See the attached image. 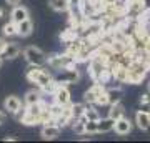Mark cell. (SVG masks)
I'll list each match as a JSON object with an SVG mask.
<instances>
[{
  "label": "cell",
  "instance_id": "obj_1",
  "mask_svg": "<svg viewBox=\"0 0 150 143\" xmlns=\"http://www.w3.org/2000/svg\"><path fill=\"white\" fill-rule=\"evenodd\" d=\"M27 80L30 83L37 85L38 88L48 92V93H54L57 88V83L54 82V77L50 73H47L42 67H32L27 72Z\"/></svg>",
  "mask_w": 150,
  "mask_h": 143
},
{
  "label": "cell",
  "instance_id": "obj_2",
  "mask_svg": "<svg viewBox=\"0 0 150 143\" xmlns=\"http://www.w3.org/2000/svg\"><path fill=\"white\" fill-rule=\"evenodd\" d=\"M43 101H38V103H33V105H27V108L22 111H18L17 115L20 118V122L23 125H37L40 123V113H42V108H43Z\"/></svg>",
  "mask_w": 150,
  "mask_h": 143
},
{
  "label": "cell",
  "instance_id": "obj_3",
  "mask_svg": "<svg viewBox=\"0 0 150 143\" xmlns=\"http://www.w3.org/2000/svg\"><path fill=\"white\" fill-rule=\"evenodd\" d=\"M23 57L27 60V63L32 65V67H43L48 62L47 53L43 52L42 48L35 47V45H30V47L25 48L23 50Z\"/></svg>",
  "mask_w": 150,
  "mask_h": 143
},
{
  "label": "cell",
  "instance_id": "obj_4",
  "mask_svg": "<svg viewBox=\"0 0 150 143\" xmlns=\"http://www.w3.org/2000/svg\"><path fill=\"white\" fill-rule=\"evenodd\" d=\"M80 80V72L74 67H69V68L59 70V73L54 77V82L57 85H70V83H77Z\"/></svg>",
  "mask_w": 150,
  "mask_h": 143
},
{
  "label": "cell",
  "instance_id": "obj_5",
  "mask_svg": "<svg viewBox=\"0 0 150 143\" xmlns=\"http://www.w3.org/2000/svg\"><path fill=\"white\" fill-rule=\"evenodd\" d=\"M147 12L144 10L142 0H125V17L127 20L137 22L145 15Z\"/></svg>",
  "mask_w": 150,
  "mask_h": 143
},
{
  "label": "cell",
  "instance_id": "obj_6",
  "mask_svg": "<svg viewBox=\"0 0 150 143\" xmlns=\"http://www.w3.org/2000/svg\"><path fill=\"white\" fill-rule=\"evenodd\" d=\"M48 67H52L54 70H64V68H69V67H74L75 65V58L70 55L69 52L67 53H60V55H52L48 57Z\"/></svg>",
  "mask_w": 150,
  "mask_h": 143
},
{
  "label": "cell",
  "instance_id": "obj_7",
  "mask_svg": "<svg viewBox=\"0 0 150 143\" xmlns=\"http://www.w3.org/2000/svg\"><path fill=\"white\" fill-rule=\"evenodd\" d=\"M103 92H105V87H103V83H100V82H95V83H93L90 88L85 92L83 100H85V103H88V105H95L97 98H98V97H100V93H103Z\"/></svg>",
  "mask_w": 150,
  "mask_h": 143
},
{
  "label": "cell",
  "instance_id": "obj_8",
  "mask_svg": "<svg viewBox=\"0 0 150 143\" xmlns=\"http://www.w3.org/2000/svg\"><path fill=\"white\" fill-rule=\"evenodd\" d=\"M54 95V101L59 103V105H70V90L67 85H57L55 92L52 93Z\"/></svg>",
  "mask_w": 150,
  "mask_h": 143
},
{
  "label": "cell",
  "instance_id": "obj_9",
  "mask_svg": "<svg viewBox=\"0 0 150 143\" xmlns=\"http://www.w3.org/2000/svg\"><path fill=\"white\" fill-rule=\"evenodd\" d=\"M20 108H22V100L18 97L8 95L5 100H4V110H7L8 113H12V115H17V113L20 111Z\"/></svg>",
  "mask_w": 150,
  "mask_h": 143
},
{
  "label": "cell",
  "instance_id": "obj_10",
  "mask_svg": "<svg viewBox=\"0 0 150 143\" xmlns=\"http://www.w3.org/2000/svg\"><path fill=\"white\" fill-rule=\"evenodd\" d=\"M112 78L117 82V83H127V75H129V67L125 65H113L112 68Z\"/></svg>",
  "mask_w": 150,
  "mask_h": 143
},
{
  "label": "cell",
  "instance_id": "obj_11",
  "mask_svg": "<svg viewBox=\"0 0 150 143\" xmlns=\"http://www.w3.org/2000/svg\"><path fill=\"white\" fill-rule=\"evenodd\" d=\"M113 132L117 133V135H120V137H123V135H129V133L132 132V122H130L127 117L118 118V120H115Z\"/></svg>",
  "mask_w": 150,
  "mask_h": 143
},
{
  "label": "cell",
  "instance_id": "obj_12",
  "mask_svg": "<svg viewBox=\"0 0 150 143\" xmlns=\"http://www.w3.org/2000/svg\"><path fill=\"white\" fill-rule=\"evenodd\" d=\"M60 130L62 128L59 127V125H55V123H48V125H43L42 128V138L43 140H54V138H57L60 135Z\"/></svg>",
  "mask_w": 150,
  "mask_h": 143
},
{
  "label": "cell",
  "instance_id": "obj_13",
  "mask_svg": "<svg viewBox=\"0 0 150 143\" xmlns=\"http://www.w3.org/2000/svg\"><path fill=\"white\" fill-rule=\"evenodd\" d=\"M135 125L140 128V130H150V113L147 111L139 110L135 113Z\"/></svg>",
  "mask_w": 150,
  "mask_h": 143
},
{
  "label": "cell",
  "instance_id": "obj_14",
  "mask_svg": "<svg viewBox=\"0 0 150 143\" xmlns=\"http://www.w3.org/2000/svg\"><path fill=\"white\" fill-rule=\"evenodd\" d=\"M32 32H33V23L30 18H25V20L17 23V35L18 37H28V35H32Z\"/></svg>",
  "mask_w": 150,
  "mask_h": 143
},
{
  "label": "cell",
  "instance_id": "obj_15",
  "mask_svg": "<svg viewBox=\"0 0 150 143\" xmlns=\"http://www.w3.org/2000/svg\"><path fill=\"white\" fill-rule=\"evenodd\" d=\"M20 47L17 45V43H7L5 48H4V52H2V58L5 60H13L17 58L18 55H20Z\"/></svg>",
  "mask_w": 150,
  "mask_h": 143
},
{
  "label": "cell",
  "instance_id": "obj_16",
  "mask_svg": "<svg viewBox=\"0 0 150 143\" xmlns=\"http://www.w3.org/2000/svg\"><path fill=\"white\" fill-rule=\"evenodd\" d=\"M25 18H28L27 7H22V5H15V7H13V10H12V13H10V20L15 22V23H18V22L25 20Z\"/></svg>",
  "mask_w": 150,
  "mask_h": 143
},
{
  "label": "cell",
  "instance_id": "obj_17",
  "mask_svg": "<svg viewBox=\"0 0 150 143\" xmlns=\"http://www.w3.org/2000/svg\"><path fill=\"white\" fill-rule=\"evenodd\" d=\"M97 125H98V133H108V132H112L113 127H115V120L110 118V117L100 118V120L97 122Z\"/></svg>",
  "mask_w": 150,
  "mask_h": 143
},
{
  "label": "cell",
  "instance_id": "obj_18",
  "mask_svg": "<svg viewBox=\"0 0 150 143\" xmlns=\"http://www.w3.org/2000/svg\"><path fill=\"white\" fill-rule=\"evenodd\" d=\"M108 117L113 118V120H118V118L125 117V108H123L122 101H117V103L110 105V110H108Z\"/></svg>",
  "mask_w": 150,
  "mask_h": 143
},
{
  "label": "cell",
  "instance_id": "obj_19",
  "mask_svg": "<svg viewBox=\"0 0 150 143\" xmlns=\"http://www.w3.org/2000/svg\"><path fill=\"white\" fill-rule=\"evenodd\" d=\"M107 97H108V105H113L117 101H122L123 92L120 87H115V88H108L107 90Z\"/></svg>",
  "mask_w": 150,
  "mask_h": 143
},
{
  "label": "cell",
  "instance_id": "obj_20",
  "mask_svg": "<svg viewBox=\"0 0 150 143\" xmlns=\"http://www.w3.org/2000/svg\"><path fill=\"white\" fill-rule=\"evenodd\" d=\"M50 7L55 12H67L72 7L70 0H50Z\"/></svg>",
  "mask_w": 150,
  "mask_h": 143
},
{
  "label": "cell",
  "instance_id": "obj_21",
  "mask_svg": "<svg viewBox=\"0 0 150 143\" xmlns=\"http://www.w3.org/2000/svg\"><path fill=\"white\" fill-rule=\"evenodd\" d=\"M85 110H87V103H75V105H72V120L77 122L79 118H82L83 113H85Z\"/></svg>",
  "mask_w": 150,
  "mask_h": 143
},
{
  "label": "cell",
  "instance_id": "obj_22",
  "mask_svg": "<svg viewBox=\"0 0 150 143\" xmlns=\"http://www.w3.org/2000/svg\"><path fill=\"white\" fill-rule=\"evenodd\" d=\"M38 101H42V95H40V92L30 90V92L25 93V98H23V103H25V105H33V103H38Z\"/></svg>",
  "mask_w": 150,
  "mask_h": 143
},
{
  "label": "cell",
  "instance_id": "obj_23",
  "mask_svg": "<svg viewBox=\"0 0 150 143\" xmlns=\"http://www.w3.org/2000/svg\"><path fill=\"white\" fill-rule=\"evenodd\" d=\"M2 32H4L5 37H15L17 35V23L10 20L8 23H5V25L2 27Z\"/></svg>",
  "mask_w": 150,
  "mask_h": 143
},
{
  "label": "cell",
  "instance_id": "obj_24",
  "mask_svg": "<svg viewBox=\"0 0 150 143\" xmlns=\"http://www.w3.org/2000/svg\"><path fill=\"white\" fill-rule=\"evenodd\" d=\"M98 133V125L95 120H87L85 122V135H97Z\"/></svg>",
  "mask_w": 150,
  "mask_h": 143
},
{
  "label": "cell",
  "instance_id": "obj_25",
  "mask_svg": "<svg viewBox=\"0 0 150 143\" xmlns=\"http://www.w3.org/2000/svg\"><path fill=\"white\" fill-rule=\"evenodd\" d=\"M83 117H85L87 120H95V122H98V120H100L98 111H97L95 108H90L88 105H87V110H85V113H83Z\"/></svg>",
  "mask_w": 150,
  "mask_h": 143
},
{
  "label": "cell",
  "instance_id": "obj_26",
  "mask_svg": "<svg viewBox=\"0 0 150 143\" xmlns=\"http://www.w3.org/2000/svg\"><path fill=\"white\" fill-rule=\"evenodd\" d=\"M95 105H108V97H107V90L103 92V93H100V97L97 98V101H95Z\"/></svg>",
  "mask_w": 150,
  "mask_h": 143
},
{
  "label": "cell",
  "instance_id": "obj_27",
  "mask_svg": "<svg viewBox=\"0 0 150 143\" xmlns=\"http://www.w3.org/2000/svg\"><path fill=\"white\" fill-rule=\"evenodd\" d=\"M139 110L142 111H147V113H150V101H140V106Z\"/></svg>",
  "mask_w": 150,
  "mask_h": 143
},
{
  "label": "cell",
  "instance_id": "obj_28",
  "mask_svg": "<svg viewBox=\"0 0 150 143\" xmlns=\"http://www.w3.org/2000/svg\"><path fill=\"white\" fill-rule=\"evenodd\" d=\"M142 5L145 12H150V0H142Z\"/></svg>",
  "mask_w": 150,
  "mask_h": 143
},
{
  "label": "cell",
  "instance_id": "obj_29",
  "mask_svg": "<svg viewBox=\"0 0 150 143\" xmlns=\"http://www.w3.org/2000/svg\"><path fill=\"white\" fill-rule=\"evenodd\" d=\"M5 45H7V40H5V38H2V37H0V55H2V52H4Z\"/></svg>",
  "mask_w": 150,
  "mask_h": 143
},
{
  "label": "cell",
  "instance_id": "obj_30",
  "mask_svg": "<svg viewBox=\"0 0 150 143\" xmlns=\"http://www.w3.org/2000/svg\"><path fill=\"white\" fill-rule=\"evenodd\" d=\"M140 101H150V92H147V93L140 97Z\"/></svg>",
  "mask_w": 150,
  "mask_h": 143
},
{
  "label": "cell",
  "instance_id": "obj_31",
  "mask_svg": "<svg viewBox=\"0 0 150 143\" xmlns=\"http://www.w3.org/2000/svg\"><path fill=\"white\" fill-rule=\"evenodd\" d=\"M5 2H7L10 7H15V5H18V4H20L22 0H5Z\"/></svg>",
  "mask_w": 150,
  "mask_h": 143
},
{
  "label": "cell",
  "instance_id": "obj_32",
  "mask_svg": "<svg viewBox=\"0 0 150 143\" xmlns=\"http://www.w3.org/2000/svg\"><path fill=\"white\" fill-rule=\"evenodd\" d=\"M4 123H5V113L0 110V125H4Z\"/></svg>",
  "mask_w": 150,
  "mask_h": 143
},
{
  "label": "cell",
  "instance_id": "obj_33",
  "mask_svg": "<svg viewBox=\"0 0 150 143\" xmlns=\"http://www.w3.org/2000/svg\"><path fill=\"white\" fill-rule=\"evenodd\" d=\"M5 15H7V10L4 8V7H0V20H2V18H4Z\"/></svg>",
  "mask_w": 150,
  "mask_h": 143
},
{
  "label": "cell",
  "instance_id": "obj_34",
  "mask_svg": "<svg viewBox=\"0 0 150 143\" xmlns=\"http://www.w3.org/2000/svg\"><path fill=\"white\" fill-rule=\"evenodd\" d=\"M17 138H13V137H5V142H15Z\"/></svg>",
  "mask_w": 150,
  "mask_h": 143
},
{
  "label": "cell",
  "instance_id": "obj_35",
  "mask_svg": "<svg viewBox=\"0 0 150 143\" xmlns=\"http://www.w3.org/2000/svg\"><path fill=\"white\" fill-rule=\"evenodd\" d=\"M145 52H149V53H150V42L147 43V47H145Z\"/></svg>",
  "mask_w": 150,
  "mask_h": 143
},
{
  "label": "cell",
  "instance_id": "obj_36",
  "mask_svg": "<svg viewBox=\"0 0 150 143\" xmlns=\"http://www.w3.org/2000/svg\"><path fill=\"white\" fill-rule=\"evenodd\" d=\"M2 63H4V58H2V55H0V67H2Z\"/></svg>",
  "mask_w": 150,
  "mask_h": 143
},
{
  "label": "cell",
  "instance_id": "obj_37",
  "mask_svg": "<svg viewBox=\"0 0 150 143\" xmlns=\"http://www.w3.org/2000/svg\"><path fill=\"white\" fill-rule=\"evenodd\" d=\"M149 92H150V82H149Z\"/></svg>",
  "mask_w": 150,
  "mask_h": 143
}]
</instances>
